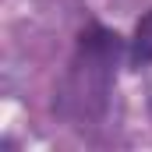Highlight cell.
<instances>
[{"label": "cell", "mask_w": 152, "mask_h": 152, "mask_svg": "<svg viewBox=\"0 0 152 152\" xmlns=\"http://www.w3.org/2000/svg\"><path fill=\"white\" fill-rule=\"evenodd\" d=\"M124 53V39L99 21H88L78 32L75 57L57 92V113L71 124H99L110 106L117 60Z\"/></svg>", "instance_id": "cell-1"}, {"label": "cell", "mask_w": 152, "mask_h": 152, "mask_svg": "<svg viewBox=\"0 0 152 152\" xmlns=\"http://www.w3.org/2000/svg\"><path fill=\"white\" fill-rule=\"evenodd\" d=\"M127 60L131 67H149L152 64V11H145L131 32V46H127Z\"/></svg>", "instance_id": "cell-2"}]
</instances>
